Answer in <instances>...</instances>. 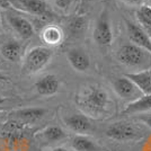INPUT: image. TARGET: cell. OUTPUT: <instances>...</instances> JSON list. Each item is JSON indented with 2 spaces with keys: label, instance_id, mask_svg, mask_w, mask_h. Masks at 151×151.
<instances>
[{
  "label": "cell",
  "instance_id": "obj_14",
  "mask_svg": "<svg viewBox=\"0 0 151 151\" xmlns=\"http://www.w3.org/2000/svg\"><path fill=\"white\" fill-rule=\"evenodd\" d=\"M151 111V95H142L139 98L132 101L125 109L123 111V114L125 115H132V114H142Z\"/></svg>",
  "mask_w": 151,
  "mask_h": 151
},
{
  "label": "cell",
  "instance_id": "obj_24",
  "mask_svg": "<svg viewBox=\"0 0 151 151\" xmlns=\"http://www.w3.org/2000/svg\"><path fill=\"white\" fill-rule=\"evenodd\" d=\"M122 1L126 5H129V6L133 7H141L142 2H143V0H122Z\"/></svg>",
  "mask_w": 151,
  "mask_h": 151
},
{
  "label": "cell",
  "instance_id": "obj_12",
  "mask_svg": "<svg viewBox=\"0 0 151 151\" xmlns=\"http://www.w3.org/2000/svg\"><path fill=\"white\" fill-rule=\"evenodd\" d=\"M65 125L69 127L71 131L79 134L87 133L91 130V122L88 117L83 114H72L68 116L65 120Z\"/></svg>",
  "mask_w": 151,
  "mask_h": 151
},
{
  "label": "cell",
  "instance_id": "obj_28",
  "mask_svg": "<svg viewBox=\"0 0 151 151\" xmlns=\"http://www.w3.org/2000/svg\"><path fill=\"white\" fill-rule=\"evenodd\" d=\"M145 32L149 34V36H150V38H151V27H148V28H145Z\"/></svg>",
  "mask_w": 151,
  "mask_h": 151
},
{
  "label": "cell",
  "instance_id": "obj_29",
  "mask_svg": "<svg viewBox=\"0 0 151 151\" xmlns=\"http://www.w3.org/2000/svg\"><path fill=\"white\" fill-rule=\"evenodd\" d=\"M4 101H5V98H2V97H1V96H0V104H2V103H4Z\"/></svg>",
  "mask_w": 151,
  "mask_h": 151
},
{
  "label": "cell",
  "instance_id": "obj_8",
  "mask_svg": "<svg viewBox=\"0 0 151 151\" xmlns=\"http://www.w3.org/2000/svg\"><path fill=\"white\" fill-rule=\"evenodd\" d=\"M114 90L116 91V94L120 96L121 98L124 99H137L140 96H142V91L137 87V85L130 80L126 76L116 78L113 81Z\"/></svg>",
  "mask_w": 151,
  "mask_h": 151
},
{
  "label": "cell",
  "instance_id": "obj_30",
  "mask_svg": "<svg viewBox=\"0 0 151 151\" xmlns=\"http://www.w3.org/2000/svg\"><path fill=\"white\" fill-rule=\"evenodd\" d=\"M0 79H5V77L1 75V73H0Z\"/></svg>",
  "mask_w": 151,
  "mask_h": 151
},
{
  "label": "cell",
  "instance_id": "obj_16",
  "mask_svg": "<svg viewBox=\"0 0 151 151\" xmlns=\"http://www.w3.org/2000/svg\"><path fill=\"white\" fill-rule=\"evenodd\" d=\"M22 51L23 47L16 41L7 42L6 44L1 46V54L5 59H7L10 62H17L22 57Z\"/></svg>",
  "mask_w": 151,
  "mask_h": 151
},
{
  "label": "cell",
  "instance_id": "obj_27",
  "mask_svg": "<svg viewBox=\"0 0 151 151\" xmlns=\"http://www.w3.org/2000/svg\"><path fill=\"white\" fill-rule=\"evenodd\" d=\"M93 1H95V0H81L82 5H88V4L93 2Z\"/></svg>",
  "mask_w": 151,
  "mask_h": 151
},
{
  "label": "cell",
  "instance_id": "obj_11",
  "mask_svg": "<svg viewBox=\"0 0 151 151\" xmlns=\"http://www.w3.org/2000/svg\"><path fill=\"white\" fill-rule=\"evenodd\" d=\"M67 59L71 67L79 72H85L90 67V59L82 49H71L67 53Z\"/></svg>",
  "mask_w": 151,
  "mask_h": 151
},
{
  "label": "cell",
  "instance_id": "obj_17",
  "mask_svg": "<svg viewBox=\"0 0 151 151\" xmlns=\"http://www.w3.org/2000/svg\"><path fill=\"white\" fill-rule=\"evenodd\" d=\"M71 145L76 151H99L98 145L86 135H76L71 141Z\"/></svg>",
  "mask_w": 151,
  "mask_h": 151
},
{
  "label": "cell",
  "instance_id": "obj_26",
  "mask_svg": "<svg viewBox=\"0 0 151 151\" xmlns=\"http://www.w3.org/2000/svg\"><path fill=\"white\" fill-rule=\"evenodd\" d=\"M50 151H69V150H68V149H65V148H63V147H55V148L51 149Z\"/></svg>",
  "mask_w": 151,
  "mask_h": 151
},
{
  "label": "cell",
  "instance_id": "obj_13",
  "mask_svg": "<svg viewBox=\"0 0 151 151\" xmlns=\"http://www.w3.org/2000/svg\"><path fill=\"white\" fill-rule=\"evenodd\" d=\"M130 80H132L142 94L151 95V68L139 72H132L125 75Z\"/></svg>",
  "mask_w": 151,
  "mask_h": 151
},
{
  "label": "cell",
  "instance_id": "obj_15",
  "mask_svg": "<svg viewBox=\"0 0 151 151\" xmlns=\"http://www.w3.org/2000/svg\"><path fill=\"white\" fill-rule=\"evenodd\" d=\"M46 113V109L42 107H29V108H23L15 112V116L18 120L26 122V123H34L36 121L41 120Z\"/></svg>",
  "mask_w": 151,
  "mask_h": 151
},
{
  "label": "cell",
  "instance_id": "obj_4",
  "mask_svg": "<svg viewBox=\"0 0 151 151\" xmlns=\"http://www.w3.org/2000/svg\"><path fill=\"white\" fill-rule=\"evenodd\" d=\"M93 37L95 42L99 46H109L113 42V32L111 27V22L108 17L107 10H104L99 15V17L97 19L96 24H95L94 33H93Z\"/></svg>",
  "mask_w": 151,
  "mask_h": 151
},
{
  "label": "cell",
  "instance_id": "obj_20",
  "mask_svg": "<svg viewBox=\"0 0 151 151\" xmlns=\"http://www.w3.org/2000/svg\"><path fill=\"white\" fill-rule=\"evenodd\" d=\"M135 16L140 26L143 28L151 27V7L149 5H142L135 12Z\"/></svg>",
  "mask_w": 151,
  "mask_h": 151
},
{
  "label": "cell",
  "instance_id": "obj_21",
  "mask_svg": "<svg viewBox=\"0 0 151 151\" xmlns=\"http://www.w3.org/2000/svg\"><path fill=\"white\" fill-rule=\"evenodd\" d=\"M69 29L71 32V34L73 35H79L82 32L86 29V18L83 17H75L73 19H71L69 24Z\"/></svg>",
  "mask_w": 151,
  "mask_h": 151
},
{
  "label": "cell",
  "instance_id": "obj_23",
  "mask_svg": "<svg viewBox=\"0 0 151 151\" xmlns=\"http://www.w3.org/2000/svg\"><path fill=\"white\" fill-rule=\"evenodd\" d=\"M139 120L151 127V111L150 112H147V113H142L139 116Z\"/></svg>",
  "mask_w": 151,
  "mask_h": 151
},
{
  "label": "cell",
  "instance_id": "obj_19",
  "mask_svg": "<svg viewBox=\"0 0 151 151\" xmlns=\"http://www.w3.org/2000/svg\"><path fill=\"white\" fill-rule=\"evenodd\" d=\"M43 138L46 141H51V142H57V141H61L65 138V132L63 131L60 126L57 125H51L47 126L44 131L42 132Z\"/></svg>",
  "mask_w": 151,
  "mask_h": 151
},
{
  "label": "cell",
  "instance_id": "obj_25",
  "mask_svg": "<svg viewBox=\"0 0 151 151\" xmlns=\"http://www.w3.org/2000/svg\"><path fill=\"white\" fill-rule=\"evenodd\" d=\"M12 7L10 0H0V8L1 9H8Z\"/></svg>",
  "mask_w": 151,
  "mask_h": 151
},
{
  "label": "cell",
  "instance_id": "obj_5",
  "mask_svg": "<svg viewBox=\"0 0 151 151\" xmlns=\"http://www.w3.org/2000/svg\"><path fill=\"white\" fill-rule=\"evenodd\" d=\"M12 7L19 12L37 17L50 16V7L46 0H10Z\"/></svg>",
  "mask_w": 151,
  "mask_h": 151
},
{
  "label": "cell",
  "instance_id": "obj_3",
  "mask_svg": "<svg viewBox=\"0 0 151 151\" xmlns=\"http://www.w3.org/2000/svg\"><path fill=\"white\" fill-rule=\"evenodd\" d=\"M142 132L145 131L140 129L137 124L126 121H120L108 126L106 130V135L116 141H130L142 137Z\"/></svg>",
  "mask_w": 151,
  "mask_h": 151
},
{
  "label": "cell",
  "instance_id": "obj_1",
  "mask_svg": "<svg viewBox=\"0 0 151 151\" xmlns=\"http://www.w3.org/2000/svg\"><path fill=\"white\" fill-rule=\"evenodd\" d=\"M108 94L101 87L96 85L87 86L77 96V104L91 116L104 114L108 106Z\"/></svg>",
  "mask_w": 151,
  "mask_h": 151
},
{
  "label": "cell",
  "instance_id": "obj_7",
  "mask_svg": "<svg viewBox=\"0 0 151 151\" xmlns=\"http://www.w3.org/2000/svg\"><path fill=\"white\" fill-rule=\"evenodd\" d=\"M126 31L129 38L133 44L138 45L139 47L143 49L151 54V38L142 26L126 20Z\"/></svg>",
  "mask_w": 151,
  "mask_h": 151
},
{
  "label": "cell",
  "instance_id": "obj_22",
  "mask_svg": "<svg viewBox=\"0 0 151 151\" xmlns=\"http://www.w3.org/2000/svg\"><path fill=\"white\" fill-rule=\"evenodd\" d=\"M73 1L75 0H53V2H54V5L59 8V9H61V10H67V9H69L71 5L73 4Z\"/></svg>",
  "mask_w": 151,
  "mask_h": 151
},
{
  "label": "cell",
  "instance_id": "obj_18",
  "mask_svg": "<svg viewBox=\"0 0 151 151\" xmlns=\"http://www.w3.org/2000/svg\"><path fill=\"white\" fill-rule=\"evenodd\" d=\"M62 31L57 26H47L42 33V38L49 45H57L62 41Z\"/></svg>",
  "mask_w": 151,
  "mask_h": 151
},
{
  "label": "cell",
  "instance_id": "obj_31",
  "mask_svg": "<svg viewBox=\"0 0 151 151\" xmlns=\"http://www.w3.org/2000/svg\"><path fill=\"white\" fill-rule=\"evenodd\" d=\"M148 1H149V6L151 7V0H148Z\"/></svg>",
  "mask_w": 151,
  "mask_h": 151
},
{
  "label": "cell",
  "instance_id": "obj_10",
  "mask_svg": "<svg viewBox=\"0 0 151 151\" xmlns=\"http://www.w3.org/2000/svg\"><path fill=\"white\" fill-rule=\"evenodd\" d=\"M34 87L37 94L42 96H52L57 94L60 88V80L57 76L45 75L35 82Z\"/></svg>",
  "mask_w": 151,
  "mask_h": 151
},
{
  "label": "cell",
  "instance_id": "obj_2",
  "mask_svg": "<svg viewBox=\"0 0 151 151\" xmlns=\"http://www.w3.org/2000/svg\"><path fill=\"white\" fill-rule=\"evenodd\" d=\"M52 59V50L46 46H36L33 47L26 54L22 70L26 75L36 73L42 70Z\"/></svg>",
  "mask_w": 151,
  "mask_h": 151
},
{
  "label": "cell",
  "instance_id": "obj_9",
  "mask_svg": "<svg viewBox=\"0 0 151 151\" xmlns=\"http://www.w3.org/2000/svg\"><path fill=\"white\" fill-rule=\"evenodd\" d=\"M8 23L14 28V31L18 34L19 36L24 40H28L34 35V27L31 24L29 20H27L24 17H20L17 15L9 14L7 16Z\"/></svg>",
  "mask_w": 151,
  "mask_h": 151
},
{
  "label": "cell",
  "instance_id": "obj_6",
  "mask_svg": "<svg viewBox=\"0 0 151 151\" xmlns=\"http://www.w3.org/2000/svg\"><path fill=\"white\" fill-rule=\"evenodd\" d=\"M145 50L133 43L125 44L120 47L117 52V59L121 63L127 67H139L145 60Z\"/></svg>",
  "mask_w": 151,
  "mask_h": 151
}]
</instances>
